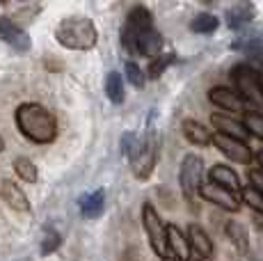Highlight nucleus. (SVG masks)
<instances>
[{
	"instance_id": "nucleus-18",
	"label": "nucleus",
	"mask_w": 263,
	"mask_h": 261,
	"mask_svg": "<svg viewBox=\"0 0 263 261\" xmlns=\"http://www.w3.org/2000/svg\"><path fill=\"white\" fill-rule=\"evenodd\" d=\"M103 202H105V193L103 190H94L92 195H85L80 199V213L85 218H96L103 211Z\"/></svg>"
},
{
	"instance_id": "nucleus-20",
	"label": "nucleus",
	"mask_w": 263,
	"mask_h": 261,
	"mask_svg": "<svg viewBox=\"0 0 263 261\" xmlns=\"http://www.w3.org/2000/svg\"><path fill=\"white\" fill-rule=\"evenodd\" d=\"M105 92H108V99L112 103L124 101V83H121V76L117 71L108 73V78H105Z\"/></svg>"
},
{
	"instance_id": "nucleus-5",
	"label": "nucleus",
	"mask_w": 263,
	"mask_h": 261,
	"mask_svg": "<svg viewBox=\"0 0 263 261\" xmlns=\"http://www.w3.org/2000/svg\"><path fill=\"white\" fill-rule=\"evenodd\" d=\"M201 174H204V160L195 154H188L181 163V172H179V183L183 190L185 199L192 202L195 195L199 193V183H201Z\"/></svg>"
},
{
	"instance_id": "nucleus-11",
	"label": "nucleus",
	"mask_w": 263,
	"mask_h": 261,
	"mask_svg": "<svg viewBox=\"0 0 263 261\" xmlns=\"http://www.w3.org/2000/svg\"><path fill=\"white\" fill-rule=\"evenodd\" d=\"M160 46H163V39H160V34L151 28V30H146V32L135 37L130 53H140V55H146V58H156V55L160 53Z\"/></svg>"
},
{
	"instance_id": "nucleus-7",
	"label": "nucleus",
	"mask_w": 263,
	"mask_h": 261,
	"mask_svg": "<svg viewBox=\"0 0 263 261\" xmlns=\"http://www.w3.org/2000/svg\"><path fill=\"white\" fill-rule=\"evenodd\" d=\"M211 142H215V147L220 149L224 156H229L231 160H236V163H250L252 156H254V154H252V149L247 147L245 142L234 140V138H227V135H222V133H213Z\"/></svg>"
},
{
	"instance_id": "nucleus-2",
	"label": "nucleus",
	"mask_w": 263,
	"mask_h": 261,
	"mask_svg": "<svg viewBox=\"0 0 263 261\" xmlns=\"http://www.w3.org/2000/svg\"><path fill=\"white\" fill-rule=\"evenodd\" d=\"M55 37L62 46L71 48V51H89L96 44V28L89 18L71 16L60 23L55 30Z\"/></svg>"
},
{
	"instance_id": "nucleus-19",
	"label": "nucleus",
	"mask_w": 263,
	"mask_h": 261,
	"mask_svg": "<svg viewBox=\"0 0 263 261\" xmlns=\"http://www.w3.org/2000/svg\"><path fill=\"white\" fill-rule=\"evenodd\" d=\"M252 16H254V7H252V5H247V3L236 5V7H231L229 12H227V18H229V26L231 28L245 26V23L252 21Z\"/></svg>"
},
{
	"instance_id": "nucleus-25",
	"label": "nucleus",
	"mask_w": 263,
	"mask_h": 261,
	"mask_svg": "<svg viewBox=\"0 0 263 261\" xmlns=\"http://www.w3.org/2000/svg\"><path fill=\"white\" fill-rule=\"evenodd\" d=\"M126 78H128L130 85H135V87H142V85H144L142 71H140V67H138V64H133V62L126 64Z\"/></svg>"
},
{
	"instance_id": "nucleus-10",
	"label": "nucleus",
	"mask_w": 263,
	"mask_h": 261,
	"mask_svg": "<svg viewBox=\"0 0 263 261\" xmlns=\"http://www.w3.org/2000/svg\"><path fill=\"white\" fill-rule=\"evenodd\" d=\"M211 124H213V126L217 128V133L227 135V138L240 140V142H245L247 135H250V133L245 130V126H242V122H236V119L224 117V115H220V113L211 115Z\"/></svg>"
},
{
	"instance_id": "nucleus-23",
	"label": "nucleus",
	"mask_w": 263,
	"mask_h": 261,
	"mask_svg": "<svg viewBox=\"0 0 263 261\" xmlns=\"http://www.w3.org/2000/svg\"><path fill=\"white\" fill-rule=\"evenodd\" d=\"M242 126H245L247 133H252V135H256V138L263 140V115L261 113H247Z\"/></svg>"
},
{
	"instance_id": "nucleus-12",
	"label": "nucleus",
	"mask_w": 263,
	"mask_h": 261,
	"mask_svg": "<svg viewBox=\"0 0 263 261\" xmlns=\"http://www.w3.org/2000/svg\"><path fill=\"white\" fill-rule=\"evenodd\" d=\"M209 99H211V103L213 105H217V108L231 110V113H240L242 105H245L242 103V99L229 87H213L209 92Z\"/></svg>"
},
{
	"instance_id": "nucleus-28",
	"label": "nucleus",
	"mask_w": 263,
	"mask_h": 261,
	"mask_svg": "<svg viewBox=\"0 0 263 261\" xmlns=\"http://www.w3.org/2000/svg\"><path fill=\"white\" fill-rule=\"evenodd\" d=\"M250 185L256 190V193H261L263 195V172L261 170H250Z\"/></svg>"
},
{
	"instance_id": "nucleus-27",
	"label": "nucleus",
	"mask_w": 263,
	"mask_h": 261,
	"mask_svg": "<svg viewBox=\"0 0 263 261\" xmlns=\"http://www.w3.org/2000/svg\"><path fill=\"white\" fill-rule=\"evenodd\" d=\"M58 245H60V236L55 232H48L46 238H44V243H42V254L55 252V250H58Z\"/></svg>"
},
{
	"instance_id": "nucleus-33",
	"label": "nucleus",
	"mask_w": 263,
	"mask_h": 261,
	"mask_svg": "<svg viewBox=\"0 0 263 261\" xmlns=\"http://www.w3.org/2000/svg\"><path fill=\"white\" fill-rule=\"evenodd\" d=\"M197 261H201V259H197Z\"/></svg>"
},
{
	"instance_id": "nucleus-17",
	"label": "nucleus",
	"mask_w": 263,
	"mask_h": 261,
	"mask_svg": "<svg viewBox=\"0 0 263 261\" xmlns=\"http://www.w3.org/2000/svg\"><path fill=\"white\" fill-rule=\"evenodd\" d=\"M183 133H185V138H188L192 144H199V147L211 144V138H213V133H211L204 124L195 122V119H185L183 122Z\"/></svg>"
},
{
	"instance_id": "nucleus-26",
	"label": "nucleus",
	"mask_w": 263,
	"mask_h": 261,
	"mask_svg": "<svg viewBox=\"0 0 263 261\" xmlns=\"http://www.w3.org/2000/svg\"><path fill=\"white\" fill-rule=\"evenodd\" d=\"M172 60H174V55H172V53L163 55V58H160V60H156V62L151 64V69H149V76H151V78H158L160 73L165 71V67H167V64L172 62Z\"/></svg>"
},
{
	"instance_id": "nucleus-8",
	"label": "nucleus",
	"mask_w": 263,
	"mask_h": 261,
	"mask_svg": "<svg viewBox=\"0 0 263 261\" xmlns=\"http://www.w3.org/2000/svg\"><path fill=\"white\" fill-rule=\"evenodd\" d=\"M199 193L204 199H209V202H213L215 207L224 209V211H231V213H236V211L240 209V202L238 197H236L234 193H229V190L220 188V185H213V183H206V185H199Z\"/></svg>"
},
{
	"instance_id": "nucleus-22",
	"label": "nucleus",
	"mask_w": 263,
	"mask_h": 261,
	"mask_svg": "<svg viewBox=\"0 0 263 261\" xmlns=\"http://www.w3.org/2000/svg\"><path fill=\"white\" fill-rule=\"evenodd\" d=\"M217 28V18L213 16V14H199V16L192 18L190 23V30L192 32H213V30Z\"/></svg>"
},
{
	"instance_id": "nucleus-29",
	"label": "nucleus",
	"mask_w": 263,
	"mask_h": 261,
	"mask_svg": "<svg viewBox=\"0 0 263 261\" xmlns=\"http://www.w3.org/2000/svg\"><path fill=\"white\" fill-rule=\"evenodd\" d=\"M256 163H259V165H261V167H259V170H261V172H263V152H259V154H256Z\"/></svg>"
},
{
	"instance_id": "nucleus-4",
	"label": "nucleus",
	"mask_w": 263,
	"mask_h": 261,
	"mask_svg": "<svg viewBox=\"0 0 263 261\" xmlns=\"http://www.w3.org/2000/svg\"><path fill=\"white\" fill-rule=\"evenodd\" d=\"M142 222H144V229H146V236L151 240V248L158 257L167 259L170 252H167V234H165V225L160 220V215L156 213V209L151 204H144L142 209Z\"/></svg>"
},
{
	"instance_id": "nucleus-31",
	"label": "nucleus",
	"mask_w": 263,
	"mask_h": 261,
	"mask_svg": "<svg viewBox=\"0 0 263 261\" xmlns=\"http://www.w3.org/2000/svg\"><path fill=\"white\" fill-rule=\"evenodd\" d=\"M163 261H176L174 257H167V259H163Z\"/></svg>"
},
{
	"instance_id": "nucleus-30",
	"label": "nucleus",
	"mask_w": 263,
	"mask_h": 261,
	"mask_svg": "<svg viewBox=\"0 0 263 261\" xmlns=\"http://www.w3.org/2000/svg\"><path fill=\"white\" fill-rule=\"evenodd\" d=\"M3 149H5V142H3V138H0V152H3Z\"/></svg>"
},
{
	"instance_id": "nucleus-15",
	"label": "nucleus",
	"mask_w": 263,
	"mask_h": 261,
	"mask_svg": "<svg viewBox=\"0 0 263 261\" xmlns=\"http://www.w3.org/2000/svg\"><path fill=\"white\" fill-rule=\"evenodd\" d=\"M188 245L199 257H211V254H213V243H211L209 234H206L199 225H190L188 227Z\"/></svg>"
},
{
	"instance_id": "nucleus-21",
	"label": "nucleus",
	"mask_w": 263,
	"mask_h": 261,
	"mask_svg": "<svg viewBox=\"0 0 263 261\" xmlns=\"http://www.w3.org/2000/svg\"><path fill=\"white\" fill-rule=\"evenodd\" d=\"M14 170H16L18 179H23L25 183H34L37 181V165L32 163L30 158H16L14 160Z\"/></svg>"
},
{
	"instance_id": "nucleus-1",
	"label": "nucleus",
	"mask_w": 263,
	"mask_h": 261,
	"mask_svg": "<svg viewBox=\"0 0 263 261\" xmlns=\"http://www.w3.org/2000/svg\"><path fill=\"white\" fill-rule=\"evenodd\" d=\"M16 126L28 140L37 144H48L58 135L55 117L39 103H23L16 108Z\"/></svg>"
},
{
	"instance_id": "nucleus-6",
	"label": "nucleus",
	"mask_w": 263,
	"mask_h": 261,
	"mask_svg": "<svg viewBox=\"0 0 263 261\" xmlns=\"http://www.w3.org/2000/svg\"><path fill=\"white\" fill-rule=\"evenodd\" d=\"M146 30H151V14L146 12L144 7H133L130 9V14H128V21H126L124 32H121V44L130 51V48H133L135 37L146 32Z\"/></svg>"
},
{
	"instance_id": "nucleus-24",
	"label": "nucleus",
	"mask_w": 263,
	"mask_h": 261,
	"mask_svg": "<svg viewBox=\"0 0 263 261\" xmlns=\"http://www.w3.org/2000/svg\"><path fill=\"white\" fill-rule=\"evenodd\" d=\"M242 202H245L250 209H254V211H259V213H263V195L256 193L252 185L242 188Z\"/></svg>"
},
{
	"instance_id": "nucleus-32",
	"label": "nucleus",
	"mask_w": 263,
	"mask_h": 261,
	"mask_svg": "<svg viewBox=\"0 0 263 261\" xmlns=\"http://www.w3.org/2000/svg\"><path fill=\"white\" fill-rule=\"evenodd\" d=\"M261 229H263V222H261Z\"/></svg>"
},
{
	"instance_id": "nucleus-13",
	"label": "nucleus",
	"mask_w": 263,
	"mask_h": 261,
	"mask_svg": "<svg viewBox=\"0 0 263 261\" xmlns=\"http://www.w3.org/2000/svg\"><path fill=\"white\" fill-rule=\"evenodd\" d=\"M165 234H167V245L172 250L170 257H176L179 261H188L190 259V245H188V238L181 234V229L176 227V225H170V227H165Z\"/></svg>"
},
{
	"instance_id": "nucleus-9",
	"label": "nucleus",
	"mask_w": 263,
	"mask_h": 261,
	"mask_svg": "<svg viewBox=\"0 0 263 261\" xmlns=\"http://www.w3.org/2000/svg\"><path fill=\"white\" fill-rule=\"evenodd\" d=\"M0 39L7 42L16 51H28L30 48V37L25 34V30H21L7 16H0Z\"/></svg>"
},
{
	"instance_id": "nucleus-3",
	"label": "nucleus",
	"mask_w": 263,
	"mask_h": 261,
	"mask_svg": "<svg viewBox=\"0 0 263 261\" xmlns=\"http://www.w3.org/2000/svg\"><path fill=\"white\" fill-rule=\"evenodd\" d=\"M231 80L236 85L234 92L242 99V103H250L252 108L263 110V80H261V73L254 67H250V64L234 67Z\"/></svg>"
},
{
	"instance_id": "nucleus-16",
	"label": "nucleus",
	"mask_w": 263,
	"mask_h": 261,
	"mask_svg": "<svg viewBox=\"0 0 263 261\" xmlns=\"http://www.w3.org/2000/svg\"><path fill=\"white\" fill-rule=\"evenodd\" d=\"M0 195H3V199L12 209H16V211H28L30 209V202H28V197H25V193L14 181H9V179H5L3 185H0Z\"/></svg>"
},
{
	"instance_id": "nucleus-14",
	"label": "nucleus",
	"mask_w": 263,
	"mask_h": 261,
	"mask_svg": "<svg viewBox=\"0 0 263 261\" xmlns=\"http://www.w3.org/2000/svg\"><path fill=\"white\" fill-rule=\"evenodd\" d=\"M209 177H211V183L213 185H220V188L229 190V193H234V195L240 190L238 174H236L231 167H227V165H215V167L209 172Z\"/></svg>"
}]
</instances>
